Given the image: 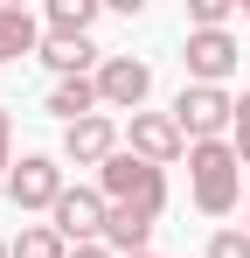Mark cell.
<instances>
[{"instance_id":"cell-22","label":"cell","mask_w":250,"mask_h":258,"mask_svg":"<svg viewBox=\"0 0 250 258\" xmlns=\"http://www.w3.org/2000/svg\"><path fill=\"white\" fill-rule=\"evenodd\" d=\"M0 258H14V244H0Z\"/></svg>"},{"instance_id":"cell-17","label":"cell","mask_w":250,"mask_h":258,"mask_svg":"<svg viewBox=\"0 0 250 258\" xmlns=\"http://www.w3.org/2000/svg\"><path fill=\"white\" fill-rule=\"evenodd\" d=\"M208 258H250V230H215L208 237Z\"/></svg>"},{"instance_id":"cell-11","label":"cell","mask_w":250,"mask_h":258,"mask_svg":"<svg viewBox=\"0 0 250 258\" xmlns=\"http://www.w3.org/2000/svg\"><path fill=\"white\" fill-rule=\"evenodd\" d=\"M104 244L118 258H139L146 244H153V210H132V203H111V216H104Z\"/></svg>"},{"instance_id":"cell-12","label":"cell","mask_w":250,"mask_h":258,"mask_svg":"<svg viewBox=\"0 0 250 258\" xmlns=\"http://www.w3.org/2000/svg\"><path fill=\"white\" fill-rule=\"evenodd\" d=\"M49 112L63 119V126H77L90 112H104V98H97V77H63V84L49 91Z\"/></svg>"},{"instance_id":"cell-4","label":"cell","mask_w":250,"mask_h":258,"mask_svg":"<svg viewBox=\"0 0 250 258\" xmlns=\"http://www.w3.org/2000/svg\"><path fill=\"white\" fill-rule=\"evenodd\" d=\"M63 188H70V181H63V168H56L49 154H21L14 174H7V203H14V210H56Z\"/></svg>"},{"instance_id":"cell-7","label":"cell","mask_w":250,"mask_h":258,"mask_svg":"<svg viewBox=\"0 0 250 258\" xmlns=\"http://www.w3.org/2000/svg\"><path fill=\"white\" fill-rule=\"evenodd\" d=\"M125 154H139V161H153V168H174V161L188 154V140H181V126H174V112H132Z\"/></svg>"},{"instance_id":"cell-10","label":"cell","mask_w":250,"mask_h":258,"mask_svg":"<svg viewBox=\"0 0 250 258\" xmlns=\"http://www.w3.org/2000/svg\"><path fill=\"white\" fill-rule=\"evenodd\" d=\"M35 56L56 70V84H63V77H97V63H104V56L90 49V35H42Z\"/></svg>"},{"instance_id":"cell-21","label":"cell","mask_w":250,"mask_h":258,"mask_svg":"<svg viewBox=\"0 0 250 258\" xmlns=\"http://www.w3.org/2000/svg\"><path fill=\"white\" fill-rule=\"evenodd\" d=\"M243 230H250V196H243Z\"/></svg>"},{"instance_id":"cell-2","label":"cell","mask_w":250,"mask_h":258,"mask_svg":"<svg viewBox=\"0 0 250 258\" xmlns=\"http://www.w3.org/2000/svg\"><path fill=\"white\" fill-rule=\"evenodd\" d=\"M97 188H104V203H132V210H153V216L167 210V168L125 154V147L97 168Z\"/></svg>"},{"instance_id":"cell-13","label":"cell","mask_w":250,"mask_h":258,"mask_svg":"<svg viewBox=\"0 0 250 258\" xmlns=\"http://www.w3.org/2000/svg\"><path fill=\"white\" fill-rule=\"evenodd\" d=\"M42 49V28L28 7H0V63H14V56H35Z\"/></svg>"},{"instance_id":"cell-20","label":"cell","mask_w":250,"mask_h":258,"mask_svg":"<svg viewBox=\"0 0 250 258\" xmlns=\"http://www.w3.org/2000/svg\"><path fill=\"white\" fill-rule=\"evenodd\" d=\"M70 258H118V251H111V244L97 237V244H70Z\"/></svg>"},{"instance_id":"cell-18","label":"cell","mask_w":250,"mask_h":258,"mask_svg":"<svg viewBox=\"0 0 250 258\" xmlns=\"http://www.w3.org/2000/svg\"><path fill=\"white\" fill-rule=\"evenodd\" d=\"M229 147H236V161L250 168V91L236 98V126H229Z\"/></svg>"},{"instance_id":"cell-8","label":"cell","mask_w":250,"mask_h":258,"mask_svg":"<svg viewBox=\"0 0 250 258\" xmlns=\"http://www.w3.org/2000/svg\"><path fill=\"white\" fill-rule=\"evenodd\" d=\"M146 91H153V70H146L139 56H104V63H97V98H104V112H139Z\"/></svg>"},{"instance_id":"cell-1","label":"cell","mask_w":250,"mask_h":258,"mask_svg":"<svg viewBox=\"0 0 250 258\" xmlns=\"http://www.w3.org/2000/svg\"><path fill=\"white\" fill-rule=\"evenodd\" d=\"M188 188H195V210L202 216H229L243 203V161L229 140H202L188 147Z\"/></svg>"},{"instance_id":"cell-3","label":"cell","mask_w":250,"mask_h":258,"mask_svg":"<svg viewBox=\"0 0 250 258\" xmlns=\"http://www.w3.org/2000/svg\"><path fill=\"white\" fill-rule=\"evenodd\" d=\"M174 126H181L188 147L222 140V133L236 126V98H229V91H215V84H188L181 98H174Z\"/></svg>"},{"instance_id":"cell-23","label":"cell","mask_w":250,"mask_h":258,"mask_svg":"<svg viewBox=\"0 0 250 258\" xmlns=\"http://www.w3.org/2000/svg\"><path fill=\"white\" fill-rule=\"evenodd\" d=\"M139 258H153V251H139Z\"/></svg>"},{"instance_id":"cell-14","label":"cell","mask_w":250,"mask_h":258,"mask_svg":"<svg viewBox=\"0 0 250 258\" xmlns=\"http://www.w3.org/2000/svg\"><path fill=\"white\" fill-rule=\"evenodd\" d=\"M97 0H49V35H90Z\"/></svg>"},{"instance_id":"cell-9","label":"cell","mask_w":250,"mask_h":258,"mask_svg":"<svg viewBox=\"0 0 250 258\" xmlns=\"http://www.w3.org/2000/svg\"><path fill=\"white\" fill-rule=\"evenodd\" d=\"M118 119L111 112H90V119H77V126H63V161H77V168H104L111 154H118Z\"/></svg>"},{"instance_id":"cell-6","label":"cell","mask_w":250,"mask_h":258,"mask_svg":"<svg viewBox=\"0 0 250 258\" xmlns=\"http://www.w3.org/2000/svg\"><path fill=\"white\" fill-rule=\"evenodd\" d=\"M104 216H111L104 188H63V203L49 210V223H56L63 244H97L104 237Z\"/></svg>"},{"instance_id":"cell-5","label":"cell","mask_w":250,"mask_h":258,"mask_svg":"<svg viewBox=\"0 0 250 258\" xmlns=\"http://www.w3.org/2000/svg\"><path fill=\"white\" fill-rule=\"evenodd\" d=\"M181 63H188V77H195V84H215V91H222V77L243 63V49H236V35H229V28H188Z\"/></svg>"},{"instance_id":"cell-24","label":"cell","mask_w":250,"mask_h":258,"mask_svg":"<svg viewBox=\"0 0 250 258\" xmlns=\"http://www.w3.org/2000/svg\"><path fill=\"white\" fill-rule=\"evenodd\" d=\"M243 21H250V14H243Z\"/></svg>"},{"instance_id":"cell-19","label":"cell","mask_w":250,"mask_h":258,"mask_svg":"<svg viewBox=\"0 0 250 258\" xmlns=\"http://www.w3.org/2000/svg\"><path fill=\"white\" fill-rule=\"evenodd\" d=\"M7 140H14V119H7V105H0V174H14V154H7Z\"/></svg>"},{"instance_id":"cell-16","label":"cell","mask_w":250,"mask_h":258,"mask_svg":"<svg viewBox=\"0 0 250 258\" xmlns=\"http://www.w3.org/2000/svg\"><path fill=\"white\" fill-rule=\"evenodd\" d=\"M229 14H236V0H188V21L195 28H229Z\"/></svg>"},{"instance_id":"cell-15","label":"cell","mask_w":250,"mask_h":258,"mask_svg":"<svg viewBox=\"0 0 250 258\" xmlns=\"http://www.w3.org/2000/svg\"><path fill=\"white\" fill-rule=\"evenodd\" d=\"M14 258H70V244L56 237V223H28L14 237Z\"/></svg>"}]
</instances>
